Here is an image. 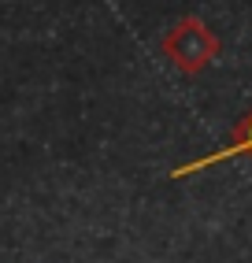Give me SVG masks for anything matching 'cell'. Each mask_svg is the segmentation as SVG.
Segmentation results:
<instances>
[{
  "instance_id": "6da1fadb",
  "label": "cell",
  "mask_w": 252,
  "mask_h": 263,
  "mask_svg": "<svg viewBox=\"0 0 252 263\" xmlns=\"http://www.w3.org/2000/svg\"><path fill=\"white\" fill-rule=\"evenodd\" d=\"M159 52L178 67L182 74H196V71H204L208 63L219 60V37L211 33V26L204 19H196V15H186V19H178L167 33H164V41H159Z\"/></svg>"
},
{
  "instance_id": "7a4b0ae2",
  "label": "cell",
  "mask_w": 252,
  "mask_h": 263,
  "mask_svg": "<svg viewBox=\"0 0 252 263\" xmlns=\"http://www.w3.org/2000/svg\"><path fill=\"white\" fill-rule=\"evenodd\" d=\"M233 156H248L252 160V111L245 119H238V130H233V141L223 145V148H215L208 156H196V160L182 163V167H174L167 178H189V174L196 171H204V167H215V163H223V160H233Z\"/></svg>"
}]
</instances>
